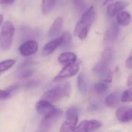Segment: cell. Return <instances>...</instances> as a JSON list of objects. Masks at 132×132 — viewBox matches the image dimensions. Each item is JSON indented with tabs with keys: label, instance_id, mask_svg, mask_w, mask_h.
<instances>
[{
	"label": "cell",
	"instance_id": "6da1fadb",
	"mask_svg": "<svg viewBox=\"0 0 132 132\" xmlns=\"http://www.w3.org/2000/svg\"><path fill=\"white\" fill-rule=\"evenodd\" d=\"M96 18V10L94 6L89 7L82 14L80 20L77 23L74 30V35L80 40L87 37L89 31Z\"/></svg>",
	"mask_w": 132,
	"mask_h": 132
},
{
	"label": "cell",
	"instance_id": "7a4b0ae2",
	"mask_svg": "<svg viewBox=\"0 0 132 132\" xmlns=\"http://www.w3.org/2000/svg\"><path fill=\"white\" fill-rule=\"evenodd\" d=\"M70 93L71 85L69 82H66L47 90L46 93H44L42 99L52 103L60 101L64 97H69L70 96Z\"/></svg>",
	"mask_w": 132,
	"mask_h": 132
},
{
	"label": "cell",
	"instance_id": "3957f363",
	"mask_svg": "<svg viewBox=\"0 0 132 132\" xmlns=\"http://www.w3.org/2000/svg\"><path fill=\"white\" fill-rule=\"evenodd\" d=\"M15 27L12 21L6 20L3 23L0 32V48L3 51H9L13 44Z\"/></svg>",
	"mask_w": 132,
	"mask_h": 132
},
{
	"label": "cell",
	"instance_id": "277c9868",
	"mask_svg": "<svg viewBox=\"0 0 132 132\" xmlns=\"http://www.w3.org/2000/svg\"><path fill=\"white\" fill-rule=\"evenodd\" d=\"M79 62L76 61L72 64H66L60 71V72L55 76L54 81L58 82V81H61L65 79L72 77V76H76L79 72Z\"/></svg>",
	"mask_w": 132,
	"mask_h": 132
},
{
	"label": "cell",
	"instance_id": "5b68a950",
	"mask_svg": "<svg viewBox=\"0 0 132 132\" xmlns=\"http://www.w3.org/2000/svg\"><path fill=\"white\" fill-rule=\"evenodd\" d=\"M62 113L63 112L61 111V110L56 108L54 111L44 116L40 123V128L42 129V130H49L52 127L53 124L62 116Z\"/></svg>",
	"mask_w": 132,
	"mask_h": 132
},
{
	"label": "cell",
	"instance_id": "8992f818",
	"mask_svg": "<svg viewBox=\"0 0 132 132\" xmlns=\"http://www.w3.org/2000/svg\"><path fill=\"white\" fill-rule=\"evenodd\" d=\"M93 73L102 78L103 82H111L112 81V72L109 69V65L103 63L102 61L98 62L93 69Z\"/></svg>",
	"mask_w": 132,
	"mask_h": 132
},
{
	"label": "cell",
	"instance_id": "52a82bcc",
	"mask_svg": "<svg viewBox=\"0 0 132 132\" xmlns=\"http://www.w3.org/2000/svg\"><path fill=\"white\" fill-rule=\"evenodd\" d=\"M20 54L22 56L28 57L34 54L38 51V44L34 40H27L24 41L18 48Z\"/></svg>",
	"mask_w": 132,
	"mask_h": 132
},
{
	"label": "cell",
	"instance_id": "ba28073f",
	"mask_svg": "<svg viewBox=\"0 0 132 132\" xmlns=\"http://www.w3.org/2000/svg\"><path fill=\"white\" fill-rule=\"evenodd\" d=\"M129 6V3L127 1H117L116 3H113L106 7V15L109 17H113L117 16L121 11H123Z\"/></svg>",
	"mask_w": 132,
	"mask_h": 132
},
{
	"label": "cell",
	"instance_id": "9c48e42d",
	"mask_svg": "<svg viewBox=\"0 0 132 132\" xmlns=\"http://www.w3.org/2000/svg\"><path fill=\"white\" fill-rule=\"evenodd\" d=\"M61 45V37L59 36L54 39H52L49 42H47L42 48L41 54L43 56H48L53 54L59 47Z\"/></svg>",
	"mask_w": 132,
	"mask_h": 132
},
{
	"label": "cell",
	"instance_id": "30bf717a",
	"mask_svg": "<svg viewBox=\"0 0 132 132\" xmlns=\"http://www.w3.org/2000/svg\"><path fill=\"white\" fill-rule=\"evenodd\" d=\"M63 23H64V20L62 17L59 16V17H57L54 21L53 22L51 27H50L49 30H48V33H47V35L50 38H56V37H58L59 35L61 34V30H62V27H63Z\"/></svg>",
	"mask_w": 132,
	"mask_h": 132
},
{
	"label": "cell",
	"instance_id": "8fae6325",
	"mask_svg": "<svg viewBox=\"0 0 132 132\" xmlns=\"http://www.w3.org/2000/svg\"><path fill=\"white\" fill-rule=\"evenodd\" d=\"M35 108H36L37 112L39 114H41L44 116L47 115L48 113H51L56 109V107L52 103L44 100H41L37 102Z\"/></svg>",
	"mask_w": 132,
	"mask_h": 132
},
{
	"label": "cell",
	"instance_id": "7c38bea8",
	"mask_svg": "<svg viewBox=\"0 0 132 132\" xmlns=\"http://www.w3.org/2000/svg\"><path fill=\"white\" fill-rule=\"evenodd\" d=\"M117 119L122 123L132 120V107L120 106L116 111Z\"/></svg>",
	"mask_w": 132,
	"mask_h": 132
},
{
	"label": "cell",
	"instance_id": "4fadbf2b",
	"mask_svg": "<svg viewBox=\"0 0 132 132\" xmlns=\"http://www.w3.org/2000/svg\"><path fill=\"white\" fill-rule=\"evenodd\" d=\"M57 61L60 64H72L77 61V56L75 53L71 52V51H67V52H63L61 53L58 57Z\"/></svg>",
	"mask_w": 132,
	"mask_h": 132
},
{
	"label": "cell",
	"instance_id": "5bb4252c",
	"mask_svg": "<svg viewBox=\"0 0 132 132\" xmlns=\"http://www.w3.org/2000/svg\"><path fill=\"white\" fill-rule=\"evenodd\" d=\"M119 34V27L117 24L111 25L106 32L105 34V42L107 44L113 43L116 40Z\"/></svg>",
	"mask_w": 132,
	"mask_h": 132
},
{
	"label": "cell",
	"instance_id": "9a60e30c",
	"mask_svg": "<svg viewBox=\"0 0 132 132\" xmlns=\"http://www.w3.org/2000/svg\"><path fill=\"white\" fill-rule=\"evenodd\" d=\"M78 120L79 117L67 119L61 125L59 132H74V130L78 123Z\"/></svg>",
	"mask_w": 132,
	"mask_h": 132
},
{
	"label": "cell",
	"instance_id": "2e32d148",
	"mask_svg": "<svg viewBox=\"0 0 132 132\" xmlns=\"http://www.w3.org/2000/svg\"><path fill=\"white\" fill-rule=\"evenodd\" d=\"M116 18H117V23L122 27H126L129 25L132 20L131 15L127 11H121L117 15Z\"/></svg>",
	"mask_w": 132,
	"mask_h": 132
},
{
	"label": "cell",
	"instance_id": "e0dca14e",
	"mask_svg": "<svg viewBox=\"0 0 132 132\" xmlns=\"http://www.w3.org/2000/svg\"><path fill=\"white\" fill-rule=\"evenodd\" d=\"M57 0H41V11L44 15L50 14L54 9Z\"/></svg>",
	"mask_w": 132,
	"mask_h": 132
},
{
	"label": "cell",
	"instance_id": "ac0fdd59",
	"mask_svg": "<svg viewBox=\"0 0 132 132\" xmlns=\"http://www.w3.org/2000/svg\"><path fill=\"white\" fill-rule=\"evenodd\" d=\"M78 88L81 93L83 95H86L88 93L89 89V85H88V80L84 73H81L78 77Z\"/></svg>",
	"mask_w": 132,
	"mask_h": 132
},
{
	"label": "cell",
	"instance_id": "d6986e66",
	"mask_svg": "<svg viewBox=\"0 0 132 132\" xmlns=\"http://www.w3.org/2000/svg\"><path fill=\"white\" fill-rule=\"evenodd\" d=\"M113 57V52L112 49L110 47H106L104 49V51L102 53L100 61L109 65L111 63Z\"/></svg>",
	"mask_w": 132,
	"mask_h": 132
},
{
	"label": "cell",
	"instance_id": "ffe728a7",
	"mask_svg": "<svg viewBox=\"0 0 132 132\" xmlns=\"http://www.w3.org/2000/svg\"><path fill=\"white\" fill-rule=\"evenodd\" d=\"M118 95L115 93H113L106 97L105 103L110 108H115L118 104Z\"/></svg>",
	"mask_w": 132,
	"mask_h": 132
},
{
	"label": "cell",
	"instance_id": "44dd1931",
	"mask_svg": "<svg viewBox=\"0 0 132 132\" xmlns=\"http://www.w3.org/2000/svg\"><path fill=\"white\" fill-rule=\"evenodd\" d=\"M61 47L62 48H68L71 46L72 41V35L69 32H68V31L64 32L61 35Z\"/></svg>",
	"mask_w": 132,
	"mask_h": 132
},
{
	"label": "cell",
	"instance_id": "7402d4cb",
	"mask_svg": "<svg viewBox=\"0 0 132 132\" xmlns=\"http://www.w3.org/2000/svg\"><path fill=\"white\" fill-rule=\"evenodd\" d=\"M16 60L13 59H7L0 62V73L4 72L10 69L15 64Z\"/></svg>",
	"mask_w": 132,
	"mask_h": 132
},
{
	"label": "cell",
	"instance_id": "603a6c76",
	"mask_svg": "<svg viewBox=\"0 0 132 132\" xmlns=\"http://www.w3.org/2000/svg\"><path fill=\"white\" fill-rule=\"evenodd\" d=\"M74 132H91L89 122L87 120H84L77 125L74 130Z\"/></svg>",
	"mask_w": 132,
	"mask_h": 132
},
{
	"label": "cell",
	"instance_id": "cb8c5ba5",
	"mask_svg": "<svg viewBox=\"0 0 132 132\" xmlns=\"http://www.w3.org/2000/svg\"><path fill=\"white\" fill-rule=\"evenodd\" d=\"M93 89L95 91L96 93L97 94H103L105 93L107 89H108V85L106 82H96L94 86H93Z\"/></svg>",
	"mask_w": 132,
	"mask_h": 132
},
{
	"label": "cell",
	"instance_id": "d4e9b609",
	"mask_svg": "<svg viewBox=\"0 0 132 132\" xmlns=\"http://www.w3.org/2000/svg\"><path fill=\"white\" fill-rule=\"evenodd\" d=\"M120 100L124 103L127 102H132V86L127 89H126L120 97Z\"/></svg>",
	"mask_w": 132,
	"mask_h": 132
},
{
	"label": "cell",
	"instance_id": "484cf974",
	"mask_svg": "<svg viewBox=\"0 0 132 132\" xmlns=\"http://www.w3.org/2000/svg\"><path fill=\"white\" fill-rule=\"evenodd\" d=\"M79 110L76 106L69 107L66 111V118L67 119H72L75 117H79Z\"/></svg>",
	"mask_w": 132,
	"mask_h": 132
},
{
	"label": "cell",
	"instance_id": "4316f807",
	"mask_svg": "<svg viewBox=\"0 0 132 132\" xmlns=\"http://www.w3.org/2000/svg\"><path fill=\"white\" fill-rule=\"evenodd\" d=\"M125 66H126V68H127L129 69H132V50L130 52L128 57L127 58V60L125 61Z\"/></svg>",
	"mask_w": 132,
	"mask_h": 132
},
{
	"label": "cell",
	"instance_id": "83f0119b",
	"mask_svg": "<svg viewBox=\"0 0 132 132\" xmlns=\"http://www.w3.org/2000/svg\"><path fill=\"white\" fill-rule=\"evenodd\" d=\"M19 88H20V85H19V84H13V85H12V86L7 87L5 90H6L8 93H10V94L11 95V94L13 93L16 90H17Z\"/></svg>",
	"mask_w": 132,
	"mask_h": 132
},
{
	"label": "cell",
	"instance_id": "f1b7e54d",
	"mask_svg": "<svg viewBox=\"0 0 132 132\" xmlns=\"http://www.w3.org/2000/svg\"><path fill=\"white\" fill-rule=\"evenodd\" d=\"M72 2L78 9H83L85 6L84 0H72Z\"/></svg>",
	"mask_w": 132,
	"mask_h": 132
},
{
	"label": "cell",
	"instance_id": "f546056e",
	"mask_svg": "<svg viewBox=\"0 0 132 132\" xmlns=\"http://www.w3.org/2000/svg\"><path fill=\"white\" fill-rule=\"evenodd\" d=\"M10 96V94L8 93L5 89H0V100H6Z\"/></svg>",
	"mask_w": 132,
	"mask_h": 132
},
{
	"label": "cell",
	"instance_id": "4dcf8cb0",
	"mask_svg": "<svg viewBox=\"0 0 132 132\" xmlns=\"http://www.w3.org/2000/svg\"><path fill=\"white\" fill-rule=\"evenodd\" d=\"M37 85V82L36 81H30L27 82V84L26 85V87L27 88H32V87H34Z\"/></svg>",
	"mask_w": 132,
	"mask_h": 132
},
{
	"label": "cell",
	"instance_id": "1f68e13d",
	"mask_svg": "<svg viewBox=\"0 0 132 132\" xmlns=\"http://www.w3.org/2000/svg\"><path fill=\"white\" fill-rule=\"evenodd\" d=\"M15 0H1V3L3 5H12Z\"/></svg>",
	"mask_w": 132,
	"mask_h": 132
},
{
	"label": "cell",
	"instance_id": "d6a6232c",
	"mask_svg": "<svg viewBox=\"0 0 132 132\" xmlns=\"http://www.w3.org/2000/svg\"><path fill=\"white\" fill-rule=\"evenodd\" d=\"M127 86H132V75H130L128 79H127Z\"/></svg>",
	"mask_w": 132,
	"mask_h": 132
},
{
	"label": "cell",
	"instance_id": "836d02e7",
	"mask_svg": "<svg viewBox=\"0 0 132 132\" xmlns=\"http://www.w3.org/2000/svg\"><path fill=\"white\" fill-rule=\"evenodd\" d=\"M3 20H4V17L2 14H0V27H1V25L3 24Z\"/></svg>",
	"mask_w": 132,
	"mask_h": 132
},
{
	"label": "cell",
	"instance_id": "e575fe53",
	"mask_svg": "<svg viewBox=\"0 0 132 132\" xmlns=\"http://www.w3.org/2000/svg\"><path fill=\"white\" fill-rule=\"evenodd\" d=\"M111 1H113V0H104L103 1V5H106L108 3H110V2H111Z\"/></svg>",
	"mask_w": 132,
	"mask_h": 132
},
{
	"label": "cell",
	"instance_id": "d590c367",
	"mask_svg": "<svg viewBox=\"0 0 132 132\" xmlns=\"http://www.w3.org/2000/svg\"><path fill=\"white\" fill-rule=\"evenodd\" d=\"M37 132H43V131H37Z\"/></svg>",
	"mask_w": 132,
	"mask_h": 132
},
{
	"label": "cell",
	"instance_id": "8d00e7d4",
	"mask_svg": "<svg viewBox=\"0 0 132 132\" xmlns=\"http://www.w3.org/2000/svg\"><path fill=\"white\" fill-rule=\"evenodd\" d=\"M0 3H1V0H0Z\"/></svg>",
	"mask_w": 132,
	"mask_h": 132
}]
</instances>
